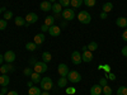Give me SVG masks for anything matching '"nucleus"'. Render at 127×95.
Segmentation results:
<instances>
[{"label": "nucleus", "mask_w": 127, "mask_h": 95, "mask_svg": "<svg viewBox=\"0 0 127 95\" xmlns=\"http://www.w3.org/2000/svg\"><path fill=\"white\" fill-rule=\"evenodd\" d=\"M39 84H41V89H43L45 91H50L52 88H54V82H52L51 77H43V79H41Z\"/></svg>", "instance_id": "obj_1"}, {"label": "nucleus", "mask_w": 127, "mask_h": 95, "mask_svg": "<svg viewBox=\"0 0 127 95\" xmlns=\"http://www.w3.org/2000/svg\"><path fill=\"white\" fill-rule=\"evenodd\" d=\"M47 70H48L47 63L43 62V61H37V62H36V65L33 66V71L37 72V73H45Z\"/></svg>", "instance_id": "obj_2"}, {"label": "nucleus", "mask_w": 127, "mask_h": 95, "mask_svg": "<svg viewBox=\"0 0 127 95\" xmlns=\"http://www.w3.org/2000/svg\"><path fill=\"white\" fill-rule=\"evenodd\" d=\"M64 20H67V22H70V20H72L74 18H75V10H74L72 8H66L64 9V12L61 13Z\"/></svg>", "instance_id": "obj_3"}, {"label": "nucleus", "mask_w": 127, "mask_h": 95, "mask_svg": "<svg viewBox=\"0 0 127 95\" xmlns=\"http://www.w3.org/2000/svg\"><path fill=\"white\" fill-rule=\"evenodd\" d=\"M67 80L70 81V82H72V84H78V82H80L81 81V75L78 72V71H69V73H67Z\"/></svg>", "instance_id": "obj_4"}, {"label": "nucleus", "mask_w": 127, "mask_h": 95, "mask_svg": "<svg viewBox=\"0 0 127 95\" xmlns=\"http://www.w3.org/2000/svg\"><path fill=\"white\" fill-rule=\"evenodd\" d=\"M78 19H79V22L83 23V24H89L90 23V20H92V17L88 12H85V10H83V12H80L78 14Z\"/></svg>", "instance_id": "obj_5"}, {"label": "nucleus", "mask_w": 127, "mask_h": 95, "mask_svg": "<svg viewBox=\"0 0 127 95\" xmlns=\"http://www.w3.org/2000/svg\"><path fill=\"white\" fill-rule=\"evenodd\" d=\"M81 60H83L84 62H92V60H93V52H90L88 48H87V49H83Z\"/></svg>", "instance_id": "obj_6"}, {"label": "nucleus", "mask_w": 127, "mask_h": 95, "mask_svg": "<svg viewBox=\"0 0 127 95\" xmlns=\"http://www.w3.org/2000/svg\"><path fill=\"white\" fill-rule=\"evenodd\" d=\"M57 71L60 73V76L66 77L67 73H69V67H67V65H65V63H60L59 67H57Z\"/></svg>", "instance_id": "obj_7"}, {"label": "nucleus", "mask_w": 127, "mask_h": 95, "mask_svg": "<svg viewBox=\"0 0 127 95\" xmlns=\"http://www.w3.org/2000/svg\"><path fill=\"white\" fill-rule=\"evenodd\" d=\"M48 34L51 37H59L61 34V28L57 27V25H52L48 28Z\"/></svg>", "instance_id": "obj_8"}, {"label": "nucleus", "mask_w": 127, "mask_h": 95, "mask_svg": "<svg viewBox=\"0 0 127 95\" xmlns=\"http://www.w3.org/2000/svg\"><path fill=\"white\" fill-rule=\"evenodd\" d=\"M26 22L31 25V24H33V23H36L37 20H38V15L36 14V13H28L27 15H26Z\"/></svg>", "instance_id": "obj_9"}, {"label": "nucleus", "mask_w": 127, "mask_h": 95, "mask_svg": "<svg viewBox=\"0 0 127 95\" xmlns=\"http://www.w3.org/2000/svg\"><path fill=\"white\" fill-rule=\"evenodd\" d=\"M71 61H72L74 65H80V63L83 62L81 55L79 53L78 51H74V52H72V55H71Z\"/></svg>", "instance_id": "obj_10"}, {"label": "nucleus", "mask_w": 127, "mask_h": 95, "mask_svg": "<svg viewBox=\"0 0 127 95\" xmlns=\"http://www.w3.org/2000/svg\"><path fill=\"white\" fill-rule=\"evenodd\" d=\"M15 67L12 65V63H6V65H1L0 67V73H8V72H14Z\"/></svg>", "instance_id": "obj_11"}, {"label": "nucleus", "mask_w": 127, "mask_h": 95, "mask_svg": "<svg viewBox=\"0 0 127 95\" xmlns=\"http://www.w3.org/2000/svg\"><path fill=\"white\" fill-rule=\"evenodd\" d=\"M4 61H6L8 63H12L15 61V53L13 51H6L4 53Z\"/></svg>", "instance_id": "obj_12"}, {"label": "nucleus", "mask_w": 127, "mask_h": 95, "mask_svg": "<svg viewBox=\"0 0 127 95\" xmlns=\"http://www.w3.org/2000/svg\"><path fill=\"white\" fill-rule=\"evenodd\" d=\"M39 9L42 10V12H50V10L52 9V3H50L48 0L47 1H42L39 4Z\"/></svg>", "instance_id": "obj_13"}, {"label": "nucleus", "mask_w": 127, "mask_h": 95, "mask_svg": "<svg viewBox=\"0 0 127 95\" xmlns=\"http://www.w3.org/2000/svg\"><path fill=\"white\" fill-rule=\"evenodd\" d=\"M33 42L38 46V45H42L45 42V33H38V34H36L34 36V38H33Z\"/></svg>", "instance_id": "obj_14"}, {"label": "nucleus", "mask_w": 127, "mask_h": 95, "mask_svg": "<svg viewBox=\"0 0 127 95\" xmlns=\"http://www.w3.org/2000/svg\"><path fill=\"white\" fill-rule=\"evenodd\" d=\"M9 82H10L9 76L6 75V73H1V75H0V85L1 86H8Z\"/></svg>", "instance_id": "obj_15"}, {"label": "nucleus", "mask_w": 127, "mask_h": 95, "mask_svg": "<svg viewBox=\"0 0 127 95\" xmlns=\"http://www.w3.org/2000/svg\"><path fill=\"white\" fill-rule=\"evenodd\" d=\"M102 90H103V88L99 85V84L98 85H93L92 89H90V95H100Z\"/></svg>", "instance_id": "obj_16"}, {"label": "nucleus", "mask_w": 127, "mask_h": 95, "mask_svg": "<svg viewBox=\"0 0 127 95\" xmlns=\"http://www.w3.org/2000/svg\"><path fill=\"white\" fill-rule=\"evenodd\" d=\"M52 12H54V14H61L62 13V5L60 3H54L52 4Z\"/></svg>", "instance_id": "obj_17"}, {"label": "nucleus", "mask_w": 127, "mask_h": 95, "mask_svg": "<svg viewBox=\"0 0 127 95\" xmlns=\"http://www.w3.org/2000/svg\"><path fill=\"white\" fill-rule=\"evenodd\" d=\"M116 24H117L118 27H121V28H126V27H127V18H125V17L117 18V20H116Z\"/></svg>", "instance_id": "obj_18"}, {"label": "nucleus", "mask_w": 127, "mask_h": 95, "mask_svg": "<svg viewBox=\"0 0 127 95\" xmlns=\"http://www.w3.org/2000/svg\"><path fill=\"white\" fill-rule=\"evenodd\" d=\"M54 23H55V18L52 17V15H48V17H46V18H45V23H43V24H46L47 27H52V25H55Z\"/></svg>", "instance_id": "obj_19"}, {"label": "nucleus", "mask_w": 127, "mask_h": 95, "mask_svg": "<svg viewBox=\"0 0 127 95\" xmlns=\"http://www.w3.org/2000/svg\"><path fill=\"white\" fill-rule=\"evenodd\" d=\"M29 77H31V80L33 81L34 84H38V82L41 81V73H37V72L33 71V72H32V75H31Z\"/></svg>", "instance_id": "obj_20"}, {"label": "nucleus", "mask_w": 127, "mask_h": 95, "mask_svg": "<svg viewBox=\"0 0 127 95\" xmlns=\"http://www.w3.org/2000/svg\"><path fill=\"white\" fill-rule=\"evenodd\" d=\"M14 23L18 27H23V25H26V19L22 17H17V18H14Z\"/></svg>", "instance_id": "obj_21"}, {"label": "nucleus", "mask_w": 127, "mask_h": 95, "mask_svg": "<svg viewBox=\"0 0 127 95\" xmlns=\"http://www.w3.org/2000/svg\"><path fill=\"white\" fill-rule=\"evenodd\" d=\"M84 4V0H70V5L75 9V8H80Z\"/></svg>", "instance_id": "obj_22"}, {"label": "nucleus", "mask_w": 127, "mask_h": 95, "mask_svg": "<svg viewBox=\"0 0 127 95\" xmlns=\"http://www.w3.org/2000/svg\"><path fill=\"white\" fill-rule=\"evenodd\" d=\"M28 95H41V89L36 88V86H32L28 90Z\"/></svg>", "instance_id": "obj_23"}, {"label": "nucleus", "mask_w": 127, "mask_h": 95, "mask_svg": "<svg viewBox=\"0 0 127 95\" xmlns=\"http://www.w3.org/2000/svg\"><path fill=\"white\" fill-rule=\"evenodd\" d=\"M67 81H69L67 77H62V76H61V77L59 79V81H57V86H59V88H65V86L67 85Z\"/></svg>", "instance_id": "obj_24"}, {"label": "nucleus", "mask_w": 127, "mask_h": 95, "mask_svg": "<svg viewBox=\"0 0 127 95\" xmlns=\"http://www.w3.org/2000/svg\"><path fill=\"white\" fill-rule=\"evenodd\" d=\"M102 9H103V12H104V13H109L111 10L113 9V4L109 3V1H108V3H104L103 6H102Z\"/></svg>", "instance_id": "obj_25"}, {"label": "nucleus", "mask_w": 127, "mask_h": 95, "mask_svg": "<svg viewBox=\"0 0 127 95\" xmlns=\"http://www.w3.org/2000/svg\"><path fill=\"white\" fill-rule=\"evenodd\" d=\"M26 48H27L28 51H31V52H33V51L37 49V45L34 43V42H28V43L26 45Z\"/></svg>", "instance_id": "obj_26"}, {"label": "nucleus", "mask_w": 127, "mask_h": 95, "mask_svg": "<svg viewBox=\"0 0 127 95\" xmlns=\"http://www.w3.org/2000/svg\"><path fill=\"white\" fill-rule=\"evenodd\" d=\"M42 58H43L42 61L47 63V62H50V61L52 60V56H51L50 52H43V53H42Z\"/></svg>", "instance_id": "obj_27"}, {"label": "nucleus", "mask_w": 127, "mask_h": 95, "mask_svg": "<svg viewBox=\"0 0 127 95\" xmlns=\"http://www.w3.org/2000/svg\"><path fill=\"white\" fill-rule=\"evenodd\" d=\"M87 47H88V49H89L90 52H94L95 49L98 48V43H97V42H90V43H89Z\"/></svg>", "instance_id": "obj_28"}, {"label": "nucleus", "mask_w": 127, "mask_h": 95, "mask_svg": "<svg viewBox=\"0 0 127 95\" xmlns=\"http://www.w3.org/2000/svg\"><path fill=\"white\" fill-rule=\"evenodd\" d=\"M102 93H103L104 95H112V88L108 86V85H105V86H103Z\"/></svg>", "instance_id": "obj_29"}, {"label": "nucleus", "mask_w": 127, "mask_h": 95, "mask_svg": "<svg viewBox=\"0 0 127 95\" xmlns=\"http://www.w3.org/2000/svg\"><path fill=\"white\" fill-rule=\"evenodd\" d=\"M117 95H127V88L126 86H120L117 90Z\"/></svg>", "instance_id": "obj_30"}, {"label": "nucleus", "mask_w": 127, "mask_h": 95, "mask_svg": "<svg viewBox=\"0 0 127 95\" xmlns=\"http://www.w3.org/2000/svg\"><path fill=\"white\" fill-rule=\"evenodd\" d=\"M8 27V20L5 19H0V30H4Z\"/></svg>", "instance_id": "obj_31"}, {"label": "nucleus", "mask_w": 127, "mask_h": 95, "mask_svg": "<svg viewBox=\"0 0 127 95\" xmlns=\"http://www.w3.org/2000/svg\"><path fill=\"white\" fill-rule=\"evenodd\" d=\"M95 3H97V0H84V4H85L87 6H89V8L94 6Z\"/></svg>", "instance_id": "obj_32"}, {"label": "nucleus", "mask_w": 127, "mask_h": 95, "mask_svg": "<svg viewBox=\"0 0 127 95\" xmlns=\"http://www.w3.org/2000/svg\"><path fill=\"white\" fill-rule=\"evenodd\" d=\"M5 20H9V19H12L13 18V13L12 12H5L4 13V17H3Z\"/></svg>", "instance_id": "obj_33"}, {"label": "nucleus", "mask_w": 127, "mask_h": 95, "mask_svg": "<svg viewBox=\"0 0 127 95\" xmlns=\"http://www.w3.org/2000/svg\"><path fill=\"white\" fill-rule=\"evenodd\" d=\"M75 93H76V89L75 88H67L66 89V94L67 95H75Z\"/></svg>", "instance_id": "obj_34"}, {"label": "nucleus", "mask_w": 127, "mask_h": 95, "mask_svg": "<svg viewBox=\"0 0 127 95\" xmlns=\"http://www.w3.org/2000/svg\"><path fill=\"white\" fill-rule=\"evenodd\" d=\"M59 3L64 6V8H67L70 5V0H59Z\"/></svg>", "instance_id": "obj_35"}, {"label": "nucleus", "mask_w": 127, "mask_h": 95, "mask_svg": "<svg viewBox=\"0 0 127 95\" xmlns=\"http://www.w3.org/2000/svg\"><path fill=\"white\" fill-rule=\"evenodd\" d=\"M32 72H33V69H31V67H27V69H24V71H23V73H24L26 76H31Z\"/></svg>", "instance_id": "obj_36"}, {"label": "nucleus", "mask_w": 127, "mask_h": 95, "mask_svg": "<svg viewBox=\"0 0 127 95\" xmlns=\"http://www.w3.org/2000/svg\"><path fill=\"white\" fill-rule=\"evenodd\" d=\"M99 85H100L102 88L107 85V77H103V79H100V81H99Z\"/></svg>", "instance_id": "obj_37"}, {"label": "nucleus", "mask_w": 127, "mask_h": 95, "mask_svg": "<svg viewBox=\"0 0 127 95\" xmlns=\"http://www.w3.org/2000/svg\"><path fill=\"white\" fill-rule=\"evenodd\" d=\"M48 28H50V27H47L46 24H42V25H41V30H42V33H45V32H48Z\"/></svg>", "instance_id": "obj_38"}, {"label": "nucleus", "mask_w": 127, "mask_h": 95, "mask_svg": "<svg viewBox=\"0 0 127 95\" xmlns=\"http://www.w3.org/2000/svg\"><path fill=\"white\" fill-rule=\"evenodd\" d=\"M105 77H109V79H111V80H113V81L116 80V76H114V73H111V72H108L107 75H105Z\"/></svg>", "instance_id": "obj_39"}, {"label": "nucleus", "mask_w": 127, "mask_h": 95, "mask_svg": "<svg viewBox=\"0 0 127 95\" xmlns=\"http://www.w3.org/2000/svg\"><path fill=\"white\" fill-rule=\"evenodd\" d=\"M121 53H122V55H123L125 57H127V46L122 48V51H121Z\"/></svg>", "instance_id": "obj_40"}, {"label": "nucleus", "mask_w": 127, "mask_h": 95, "mask_svg": "<svg viewBox=\"0 0 127 95\" xmlns=\"http://www.w3.org/2000/svg\"><path fill=\"white\" fill-rule=\"evenodd\" d=\"M65 27H67V20H62V22H61V25H60V28H65Z\"/></svg>", "instance_id": "obj_41"}, {"label": "nucleus", "mask_w": 127, "mask_h": 95, "mask_svg": "<svg viewBox=\"0 0 127 95\" xmlns=\"http://www.w3.org/2000/svg\"><path fill=\"white\" fill-rule=\"evenodd\" d=\"M122 39L123 41H127V29H125V32L122 33Z\"/></svg>", "instance_id": "obj_42"}, {"label": "nucleus", "mask_w": 127, "mask_h": 95, "mask_svg": "<svg viewBox=\"0 0 127 95\" xmlns=\"http://www.w3.org/2000/svg\"><path fill=\"white\" fill-rule=\"evenodd\" d=\"M36 62H37V61H36V60H34V57H32V58H31V60H29V63H31V65H33V66H34V65H36Z\"/></svg>", "instance_id": "obj_43"}, {"label": "nucleus", "mask_w": 127, "mask_h": 95, "mask_svg": "<svg viewBox=\"0 0 127 95\" xmlns=\"http://www.w3.org/2000/svg\"><path fill=\"white\" fill-rule=\"evenodd\" d=\"M1 93L5 95V94H8V90H6V86H1Z\"/></svg>", "instance_id": "obj_44"}, {"label": "nucleus", "mask_w": 127, "mask_h": 95, "mask_svg": "<svg viewBox=\"0 0 127 95\" xmlns=\"http://www.w3.org/2000/svg\"><path fill=\"white\" fill-rule=\"evenodd\" d=\"M105 18H107V13L102 12V13H100V19H105Z\"/></svg>", "instance_id": "obj_45"}, {"label": "nucleus", "mask_w": 127, "mask_h": 95, "mask_svg": "<svg viewBox=\"0 0 127 95\" xmlns=\"http://www.w3.org/2000/svg\"><path fill=\"white\" fill-rule=\"evenodd\" d=\"M6 95H18V93L17 91H14V90H12V91H8V94Z\"/></svg>", "instance_id": "obj_46"}, {"label": "nucleus", "mask_w": 127, "mask_h": 95, "mask_svg": "<svg viewBox=\"0 0 127 95\" xmlns=\"http://www.w3.org/2000/svg\"><path fill=\"white\" fill-rule=\"evenodd\" d=\"M3 61H4V56L0 55V65H3Z\"/></svg>", "instance_id": "obj_47"}, {"label": "nucleus", "mask_w": 127, "mask_h": 95, "mask_svg": "<svg viewBox=\"0 0 127 95\" xmlns=\"http://www.w3.org/2000/svg\"><path fill=\"white\" fill-rule=\"evenodd\" d=\"M3 12H5V8H4V6H3V8L0 6V15H1V13H3Z\"/></svg>", "instance_id": "obj_48"}, {"label": "nucleus", "mask_w": 127, "mask_h": 95, "mask_svg": "<svg viewBox=\"0 0 127 95\" xmlns=\"http://www.w3.org/2000/svg\"><path fill=\"white\" fill-rule=\"evenodd\" d=\"M104 70L107 71V72H109V66H108V65H105V66H104Z\"/></svg>", "instance_id": "obj_49"}, {"label": "nucleus", "mask_w": 127, "mask_h": 95, "mask_svg": "<svg viewBox=\"0 0 127 95\" xmlns=\"http://www.w3.org/2000/svg\"><path fill=\"white\" fill-rule=\"evenodd\" d=\"M41 95H50V94H48V91H42Z\"/></svg>", "instance_id": "obj_50"}, {"label": "nucleus", "mask_w": 127, "mask_h": 95, "mask_svg": "<svg viewBox=\"0 0 127 95\" xmlns=\"http://www.w3.org/2000/svg\"><path fill=\"white\" fill-rule=\"evenodd\" d=\"M48 1H50V3H55V0H48Z\"/></svg>", "instance_id": "obj_51"}, {"label": "nucleus", "mask_w": 127, "mask_h": 95, "mask_svg": "<svg viewBox=\"0 0 127 95\" xmlns=\"http://www.w3.org/2000/svg\"><path fill=\"white\" fill-rule=\"evenodd\" d=\"M0 95H4V94H3V93H0Z\"/></svg>", "instance_id": "obj_52"}]
</instances>
